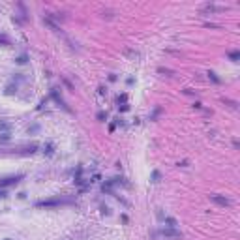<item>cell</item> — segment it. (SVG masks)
I'll return each instance as SVG.
<instances>
[{
	"instance_id": "1",
	"label": "cell",
	"mask_w": 240,
	"mask_h": 240,
	"mask_svg": "<svg viewBox=\"0 0 240 240\" xmlns=\"http://www.w3.org/2000/svg\"><path fill=\"white\" fill-rule=\"evenodd\" d=\"M71 201L68 199H47V201H38L36 206L38 208H54V206H60V205H70Z\"/></svg>"
},
{
	"instance_id": "2",
	"label": "cell",
	"mask_w": 240,
	"mask_h": 240,
	"mask_svg": "<svg viewBox=\"0 0 240 240\" xmlns=\"http://www.w3.org/2000/svg\"><path fill=\"white\" fill-rule=\"evenodd\" d=\"M210 199L216 203V205H219V206H231V201L227 197H223V195H218V193H212L210 195Z\"/></svg>"
},
{
	"instance_id": "3",
	"label": "cell",
	"mask_w": 240,
	"mask_h": 240,
	"mask_svg": "<svg viewBox=\"0 0 240 240\" xmlns=\"http://www.w3.org/2000/svg\"><path fill=\"white\" fill-rule=\"evenodd\" d=\"M51 98H53L54 101H57L58 105L62 107V109H66L68 113H71V109H70V107L66 105V103H64V99H62V98H60V96H58V92H57V88H53V90H51Z\"/></svg>"
},
{
	"instance_id": "4",
	"label": "cell",
	"mask_w": 240,
	"mask_h": 240,
	"mask_svg": "<svg viewBox=\"0 0 240 240\" xmlns=\"http://www.w3.org/2000/svg\"><path fill=\"white\" fill-rule=\"evenodd\" d=\"M161 234H163L165 238H180V237H182V233H180V231L171 229V227H167V229H161Z\"/></svg>"
},
{
	"instance_id": "5",
	"label": "cell",
	"mask_w": 240,
	"mask_h": 240,
	"mask_svg": "<svg viewBox=\"0 0 240 240\" xmlns=\"http://www.w3.org/2000/svg\"><path fill=\"white\" fill-rule=\"evenodd\" d=\"M21 178H23V174H17V177H8V178H2V180H0V188H6V186H11V184H17Z\"/></svg>"
},
{
	"instance_id": "6",
	"label": "cell",
	"mask_w": 240,
	"mask_h": 240,
	"mask_svg": "<svg viewBox=\"0 0 240 240\" xmlns=\"http://www.w3.org/2000/svg\"><path fill=\"white\" fill-rule=\"evenodd\" d=\"M43 23H45V25L49 26L51 30H54V32H62V30H60V26H58V25H57V23H54L51 17H45V19H43Z\"/></svg>"
},
{
	"instance_id": "7",
	"label": "cell",
	"mask_w": 240,
	"mask_h": 240,
	"mask_svg": "<svg viewBox=\"0 0 240 240\" xmlns=\"http://www.w3.org/2000/svg\"><path fill=\"white\" fill-rule=\"evenodd\" d=\"M205 11H225V8L214 6V4H206V6H205Z\"/></svg>"
},
{
	"instance_id": "8",
	"label": "cell",
	"mask_w": 240,
	"mask_h": 240,
	"mask_svg": "<svg viewBox=\"0 0 240 240\" xmlns=\"http://www.w3.org/2000/svg\"><path fill=\"white\" fill-rule=\"evenodd\" d=\"M165 223H167V227H171V229L177 227V219L174 218H165Z\"/></svg>"
},
{
	"instance_id": "9",
	"label": "cell",
	"mask_w": 240,
	"mask_h": 240,
	"mask_svg": "<svg viewBox=\"0 0 240 240\" xmlns=\"http://www.w3.org/2000/svg\"><path fill=\"white\" fill-rule=\"evenodd\" d=\"M229 58L233 60V62H238V58H240V53H238V51H231V53H229Z\"/></svg>"
},
{
	"instance_id": "10",
	"label": "cell",
	"mask_w": 240,
	"mask_h": 240,
	"mask_svg": "<svg viewBox=\"0 0 240 240\" xmlns=\"http://www.w3.org/2000/svg\"><path fill=\"white\" fill-rule=\"evenodd\" d=\"M0 45H10V38L4 34H0Z\"/></svg>"
},
{
	"instance_id": "11",
	"label": "cell",
	"mask_w": 240,
	"mask_h": 240,
	"mask_svg": "<svg viewBox=\"0 0 240 240\" xmlns=\"http://www.w3.org/2000/svg\"><path fill=\"white\" fill-rule=\"evenodd\" d=\"M159 178H161V173H159V171H154V173H152V182H159Z\"/></svg>"
},
{
	"instance_id": "12",
	"label": "cell",
	"mask_w": 240,
	"mask_h": 240,
	"mask_svg": "<svg viewBox=\"0 0 240 240\" xmlns=\"http://www.w3.org/2000/svg\"><path fill=\"white\" fill-rule=\"evenodd\" d=\"M208 77L212 79V81H214L216 83V85H219V79L218 77H216V73H214V71H210V73H208Z\"/></svg>"
},
{
	"instance_id": "13",
	"label": "cell",
	"mask_w": 240,
	"mask_h": 240,
	"mask_svg": "<svg viewBox=\"0 0 240 240\" xmlns=\"http://www.w3.org/2000/svg\"><path fill=\"white\" fill-rule=\"evenodd\" d=\"M96 118H98V120H105V118H107V113H103V111H99V113L96 114Z\"/></svg>"
},
{
	"instance_id": "14",
	"label": "cell",
	"mask_w": 240,
	"mask_h": 240,
	"mask_svg": "<svg viewBox=\"0 0 240 240\" xmlns=\"http://www.w3.org/2000/svg\"><path fill=\"white\" fill-rule=\"evenodd\" d=\"M26 60H28V57H26V54H21V57L17 58V64H25Z\"/></svg>"
},
{
	"instance_id": "15",
	"label": "cell",
	"mask_w": 240,
	"mask_h": 240,
	"mask_svg": "<svg viewBox=\"0 0 240 240\" xmlns=\"http://www.w3.org/2000/svg\"><path fill=\"white\" fill-rule=\"evenodd\" d=\"M6 197H8V191L4 188H0V199H6Z\"/></svg>"
},
{
	"instance_id": "16",
	"label": "cell",
	"mask_w": 240,
	"mask_h": 240,
	"mask_svg": "<svg viewBox=\"0 0 240 240\" xmlns=\"http://www.w3.org/2000/svg\"><path fill=\"white\" fill-rule=\"evenodd\" d=\"M43 152H47V154L51 156V154H53V145H47V146H45V150H43Z\"/></svg>"
},
{
	"instance_id": "17",
	"label": "cell",
	"mask_w": 240,
	"mask_h": 240,
	"mask_svg": "<svg viewBox=\"0 0 240 240\" xmlns=\"http://www.w3.org/2000/svg\"><path fill=\"white\" fill-rule=\"evenodd\" d=\"M225 103H227L229 107H233V109H237V103H234V101H231V99H225Z\"/></svg>"
},
{
	"instance_id": "18",
	"label": "cell",
	"mask_w": 240,
	"mask_h": 240,
	"mask_svg": "<svg viewBox=\"0 0 240 240\" xmlns=\"http://www.w3.org/2000/svg\"><path fill=\"white\" fill-rule=\"evenodd\" d=\"M117 101H118V105H120V101H126V94H122V96H118V98H117Z\"/></svg>"
},
{
	"instance_id": "19",
	"label": "cell",
	"mask_w": 240,
	"mask_h": 240,
	"mask_svg": "<svg viewBox=\"0 0 240 240\" xmlns=\"http://www.w3.org/2000/svg\"><path fill=\"white\" fill-rule=\"evenodd\" d=\"M6 240H10V238H6Z\"/></svg>"
}]
</instances>
